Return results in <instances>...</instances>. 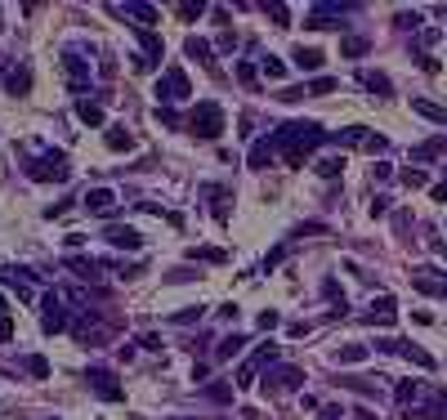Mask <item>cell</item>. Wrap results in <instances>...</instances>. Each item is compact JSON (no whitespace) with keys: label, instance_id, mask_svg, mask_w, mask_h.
<instances>
[{"label":"cell","instance_id":"obj_1","mask_svg":"<svg viewBox=\"0 0 447 420\" xmlns=\"http://www.w3.org/2000/svg\"><path fill=\"white\" fill-rule=\"evenodd\" d=\"M269 139H273V148L282 152V161H287V166H300V161L309 157L318 143H331V135L318 126V121H291V126H278Z\"/></svg>","mask_w":447,"mask_h":420},{"label":"cell","instance_id":"obj_2","mask_svg":"<svg viewBox=\"0 0 447 420\" xmlns=\"http://www.w3.org/2000/svg\"><path fill=\"white\" fill-rule=\"evenodd\" d=\"M23 170L36 184H68L72 179L68 152H59V148H41V157H23Z\"/></svg>","mask_w":447,"mask_h":420},{"label":"cell","instance_id":"obj_3","mask_svg":"<svg viewBox=\"0 0 447 420\" xmlns=\"http://www.w3.org/2000/svg\"><path fill=\"white\" fill-rule=\"evenodd\" d=\"M188 130L197 139H220L224 135V108L220 103H197L193 117H188Z\"/></svg>","mask_w":447,"mask_h":420},{"label":"cell","instance_id":"obj_4","mask_svg":"<svg viewBox=\"0 0 447 420\" xmlns=\"http://www.w3.org/2000/svg\"><path fill=\"white\" fill-rule=\"evenodd\" d=\"M188 94H193V85H188V72L184 68H166L157 81V103H184Z\"/></svg>","mask_w":447,"mask_h":420},{"label":"cell","instance_id":"obj_5","mask_svg":"<svg viewBox=\"0 0 447 420\" xmlns=\"http://www.w3.org/2000/svg\"><path fill=\"white\" fill-rule=\"evenodd\" d=\"M85 380H90V389L99 398H108V403H121V398H126V389L117 385V371H108V367H90Z\"/></svg>","mask_w":447,"mask_h":420},{"label":"cell","instance_id":"obj_6","mask_svg":"<svg viewBox=\"0 0 447 420\" xmlns=\"http://www.w3.org/2000/svg\"><path fill=\"white\" fill-rule=\"evenodd\" d=\"M41 327L50 331V336H54V331H68V327H72V322H68V300H63L59 291H50V295H45V313H41Z\"/></svg>","mask_w":447,"mask_h":420},{"label":"cell","instance_id":"obj_7","mask_svg":"<svg viewBox=\"0 0 447 420\" xmlns=\"http://www.w3.org/2000/svg\"><path fill=\"white\" fill-rule=\"evenodd\" d=\"M273 362H278V345L269 340V345H260V349H255V358L237 371V389H251L255 385V371H260V367H273Z\"/></svg>","mask_w":447,"mask_h":420},{"label":"cell","instance_id":"obj_8","mask_svg":"<svg viewBox=\"0 0 447 420\" xmlns=\"http://www.w3.org/2000/svg\"><path fill=\"white\" fill-rule=\"evenodd\" d=\"M59 68L68 72V85H72L76 94H81L85 85H90V59H81V54H72V50H68V54L59 59Z\"/></svg>","mask_w":447,"mask_h":420},{"label":"cell","instance_id":"obj_9","mask_svg":"<svg viewBox=\"0 0 447 420\" xmlns=\"http://www.w3.org/2000/svg\"><path fill=\"white\" fill-rule=\"evenodd\" d=\"M300 367H278L273 376H264V394H291V389H300Z\"/></svg>","mask_w":447,"mask_h":420},{"label":"cell","instance_id":"obj_10","mask_svg":"<svg viewBox=\"0 0 447 420\" xmlns=\"http://www.w3.org/2000/svg\"><path fill=\"white\" fill-rule=\"evenodd\" d=\"M103 237H108V242L117 246V251H144V237H139V228L112 224V228H108V233H103Z\"/></svg>","mask_w":447,"mask_h":420},{"label":"cell","instance_id":"obj_11","mask_svg":"<svg viewBox=\"0 0 447 420\" xmlns=\"http://www.w3.org/2000/svg\"><path fill=\"white\" fill-rule=\"evenodd\" d=\"M412 286L421 295H447V278H439V269H416L412 273Z\"/></svg>","mask_w":447,"mask_h":420},{"label":"cell","instance_id":"obj_12","mask_svg":"<svg viewBox=\"0 0 447 420\" xmlns=\"http://www.w3.org/2000/svg\"><path fill=\"white\" fill-rule=\"evenodd\" d=\"M85 210H90V215H112V210H117V193H112V188H90V193H85Z\"/></svg>","mask_w":447,"mask_h":420},{"label":"cell","instance_id":"obj_13","mask_svg":"<svg viewBox=\"0 0 447 420\" xmlns=\"http://www.w3.org/2000/svg\"><path fill=\"white\" fill-rule=\"evenodd\" d=\"M367 322H372V327H394L398 322V304L389 300V295H380V300L372 304V313H367Z\"/></svg>","mask_w":447,"mask_h":420},{"label":"cell","instance_id":"obj_14","mask_svg":"<svg viewBox=\"0 0 447 420\" xmlns=\"http://www.w3.org/2000/svg\"><path fill=\"white\" fill-rule=\"evenodd\" d=\"M412 112L425 121H434V126H447V108L443 103H430V99H412Z\"/></svg>","mask_w":447,"mask_h":420},{"label":"cell","instance_id":"obj_15","mask_svg":"<svg viewBox=\"0 0 447 420\" xmlns=\"http://www.w3.org/2000/svg\"><path fill=\"white\" fill-rule=\"evenodd\" d=\"M5 90L9 94H27L32 90V72L27 68H5Z\"/></svg>","mask_w":447,"mask_h":420},{"label":"cell","instance_id":"obj_16","mask_svg":"<svg viewBox=\"0 0 447 420\" xmlns=\"http://www.w3.org/2000/svg\"><path fill=\"white\" fill-rule=\"evenodd\" d=\"M242 345H246V336H242V331L224 336L220 345H215V362H228V358H237V353H242Z\"/></svg>","mask_w":447,"mask_h":420},{"label":"cell","instance_id":"obj_17","mask_svg":"<svg viewBox=\"0 0 447 420\" xmlns=\"http://www.w3.org/2000/svg\"><path fill=\"white\" fill-rule=\"evenodd\" d=\"M184 50L193 54V59L202 63L206 72H220V68H215V59H211V45H206V41H197V36H188V45H184Z\"/></svg>","mask_w":447,"mask_h":420},{"label":"cell","instance_id":"obj_18","mask_svg":"<svg viewBox=\"0 0 447 420\" xmlns=\"http://www.w3.org/2000/svg\"><path fill=\"white\" fill-rule=\"evenodd\" d=\"M68 269L76 273V278H85V282H99L103 278V264L99 260H68Z\"/></svg>","mask_w":447,"mask_h":420},{"label":"cell","instance_id":"obj_19","mask_svg":"<svg viewBox=\"0 0 447 420\" xmlns=\"http://www.w3.org/2000/svg\"><path fill=\"white\" fill-rule=\"evenodd\" d=\"M273 152H278V148H273V139H260V143L251 148V157H246V161H251V170H264V166L273 161Z\"/></svg>","mask_w":447,"mask_h":420},{"label":"cell","instance_id":"obj_20","mask_svg":"<svg viewBox=\"0 0 447 420\" xmlns=\"http://www.w3.org/2000/svg\"><path fill=\"white\" fill-rule=\"evenodd\" d=\"M291 59H296L300 72H318L322 68V50H304V45H296V54H291Z\"/></svg>","mask_w":447,"mask_h":420},{"label":"cell","instance_id":"obj_21","mask_svg":"<svg viewBox=\"0 0 447 420\" xmlns=\"http://www.w3.org/2000/svg\"><path fill=\"white\" fill-rule=\"evenodd\" d=\"M358 81H363L367 90L376 94V99H389V76H385V72H363Z\"/></svg>","mask_w":447,"mask_h":420},{"label":"cell","instance_id":"obj_22","mask_svg":"<svg viewBox=\"0 0 447 420\" xmlns=\"http://www.w3.org/2000/svg\"><path fill=\"white\" fill-rule=\"evenodd\" d=\"M108 148L112 152H130V148H135V135H130L126 126H112L108 130Z\"/></svg>","mask_w":447,"mask_h":420},{"label":"cell","instance_id":"obj_23","mask_svg":"<svg viewBox=\"0 0 447 420\" xmlns=\"http://www.w3.org/2000/svg\"><path fill=\"white\" fill-rule=\"evenodd\" d=\"M367 50H372L367 36H345V41H340V54H345V59H358V54H367Z\"/></svg>","mask_w":447,"mask_h":420},{"label":"cell","instance_id":"obj_24","mask_svg":"<svg viewBox=\"0 0 447 420\" xmlns=\"http://www.w3.org/2000/svg\"><path fill=\"white\" fill-rule=\"evenodd\" d=\"M76 117H81L85 126H103V108L99 103H76Z\"/></svg>","mask_w":447,"mask_h":420},{"label":"cell","instance_id":"obj_25","mask_svg":"<svg viewBox=\"0 0 447 420\" xmlns=\"http://www.w3.org/2000/svg\"><path fill=\"white\" fill-rule=\"evenodd\" d=\"M313 170H318L322 179H336L340 170H345V157H322V161H318V166H313Z\"/></svg>","mask_w":447,"mask_h":420},{"label":"cell","instance_id":"obj_26","mask_svg":"<svg viewBox=\"0 0 447 420\" xmlns=\"http://www.w3.org/2000/svg\"><path fill=\"white\" fill-rule=\"evenodd\" d=\"M439 152H447V139H430V143H421V148L412 152L416 161H430V157H439Z\"/></svg>","mask_w":447,"mask_h":420},{"label":"cell","instance_id":"obj_27","mask_svg":"<svg viewBox=\"0 0 447 420\" xmlns=\"http://www.w3.org/2000/svg\"><path fill=\"white\" fill-rule=\"evenodd\" d=\"M117 14H130V18H139V23H152V18H157V9H152V5H121Z\"/></svg>","mask_w":447,"mask_h":420},{"label":"cell","instance_id":"obj_28","mask_svg":"<svg viewBox=\"0 0 447 420\" xmlns=\"http://www.w3.org/2000/svg\"><path fill=\"white\" fill-rule=\"evenodd\" d=\"M188 255H193V260H211V264H224V251H220V246H193V251H188Z\"/></svg>","mask_w":447,"mask_h":420},{"label":"cell","instance_id":"obj_29","mask_svg":"<svg viewBox=\"0 0 447 420\" xmlns=\"http://www.w3.org/2000/svg\"><path fill=\"white\" fill-rule=\"evenodd\" d=\"M367 353H372L367 345H345L340 349V362H367Z\"/></svg>","mask_w":447,"mask_h":420},{"label":"cell","instance_id":"obj_30","mask_svg":"<svg viewBox=\"0 0 447 420\" xmlns=\"http://www.w3.org/2000/svg\"><path fill=\"white\" fill-rule=\"evenodd\" d=\"M331 90H336V81H331V76H318V81L304 85V94H331Z\"/></svg>","mask_w":447,"mask_h":420},{"label":"cell","instance_id":"obj_31","mask_svg":"<svg viewBox=\"0 0 447 420\" xmlns=\"http://www.w3.org/2000/svg\"><path fill=\"white\" fill-rule=\"evenodd\" d=\"M23 367H27V371H32V376H36V380H45V376H50V362H45V358H27V362H23Z\"/></svg>","mask_w":447,"mask_h":420},{"label":"cell","instance_id":"obj_32","mask_svg":"<svg viewBox=\"0 0 447 420\" xmlns=\"http://www.w3.org/2000/svg\"><path fill=\"white\" fill-rule=\"evenodd\" d=\"M206 398H215V403H233V389H228V385H211V389H206Z\"/></svg>","mask_w":447,"mask_h":420},{"label":"cell","instance_id":"obj_33","mask_svg":"<svg viewBox=\"0 0 447 420\" xmlns=\"http://www.w3.org/2000/svg\"><path fill=\"white\" fill-rule=\"evenodd\" d=\"M260 68H264V76H273V81H282V72H287V68H282V63H278V59H264V63H260Z\"/></svg>","mask_w":447,"mask_h":420},{"label":"cell","instance_id":"obj_34","mask_svg":"<svg viewBox=\"0 0 447 420\" xmlns=\"http://www.w3.org/2000/svg\"><path fill=\"white\" fill-rule=\"evenodd\" d=\"M398 27H412V32H416V27H421V14H416V9L407 14V9H403V14H398Z\"/></svg>","mask_w":447,"mask_h":420},{"label":"cell","instance_id":"obj_35","mask_svg":"<svg viewBox=\"0 0 447 420\" xmlns=\"http://www.w3.org/2000/svg\"><path fill=\"white\" fill-rule=\"evenodd\" d=\"M269 14L278 18V27H291V23H287V18H291V14H287V5H278V0H273V5H269Z\"/></svg>","mask_w":447,"mask_h":420},{"label":"cell","instance_id":"obj_36","mask_svg":"<svg viewBox=\"0 0 447 420\" xmlns=\"http://www.w3.org/2000/svg\"><path fill=\"white\" fill-rule=\"evenodd\" d=\"M237 76H242V85H251V90H255V68H251V63H237Z\"/></svg>","mask_w":447,"mask_h":420},{"label":"cell","instance_id":"obj_37","mask_svg":"<svg viewBox=\"0 0 447 420\" xmlns=\"http://www.w3.org/2000/svg\"><path fill=\"white\" fill-rule=\"evenodd\" d=\"M403 184H407V188H421L425 175H421V170H403Z\"/></svg>","mask_w":447,"mask_h":420},{"label":"cell","instance_id":"obj_38","mask_svg":"<svg viewBox=\"0 0 447 420\" xmlns=\"http://www.w3.org/2000/svg\"><path fill=\"white\" fill-rule=\"evenodd\" d=\"M278 322H282V318H278V313H273V309H264V313H260V327H264V331H273V327H278Z\"/></svg>","mask_w":447,"mask_h":420},{"label":"cell","instance_id":"obj_39","mask_svg":"<svg viewBox=\"0 0 447 420\" xmlns=\"http://www.w3.org/2000/svg\"><path fill=\"white\" fill-rule=\"evenodd\" d=\"M202 9H206V5H175V14H179V18H197Z\"/></svg>","mask_w":447,"mask_h":420},{"label":"cell","instance_id":"obj_40","mask_svg":"<svg viewBox=\"0 0 447 420\" xmlns=\"http://www.w3.org/2000/svg\"><path fill=\"white\" fill-rule=\"evenodd\" d=\"M9 336H14V322H9V313H0V345H5Z\"/></svg>","mask_w":447,"mask_h":420},{"label":"cell","instance_id":"obj_41","mask_svg":"<svg viewBox=\"0 0 447 420\" xmlns=\"http://www.w3.org/2000/svg\"><path fill=\"white\" fill-rule=\"evenodd\" d=\"M220 50H224V54H228V50H237V36L228 32V27H224V32H220Z\"/></svg>","mask_w":447,"mask_h":420},{"label":"cell","instance_id":"obj_42","mask_svg":"<svg viewBox=\"0 0 447 420\" xmlns=\"http://www.w3.org/2000/svg\"><path fill=\"white\" fill-rule=\"evenodd\" d=\"M434 202H447V179H443V184H434Z\"/></svg>","mask_w":447,"mask_h":420},{"label":"cell","instance_id":"obj_43","mask_svg":"<svg viewBox=\"0 0 447 420\" xmlns=\"http://www.w3.org/2000/svg\"><path fill=\"white\" fill-rule=\"evenodd\" d=\"M434 251H439V255H443V260H447V246H443V242H434Z\"/></svg>","mask_w":447,"mask_h":420}]
</instances>
